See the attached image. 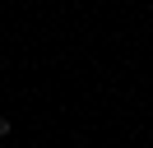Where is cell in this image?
I'll return each mask as SVG.
<instances>
[{
	"label": "cell",
	"mask_w": 153,
	"mask_h": 148,
	"mask_svg": "<svg viewBox=\"0 0 153 148\" xmlns=\"http://www.w3.org/2000/svg\"><path fill=\"white\" fill-rule=\"evenodd\" d=\"M0 139H10V116L0 111Z\"/></svg>",
	"instance_id": "6da1fadb"
}]
</instances>
